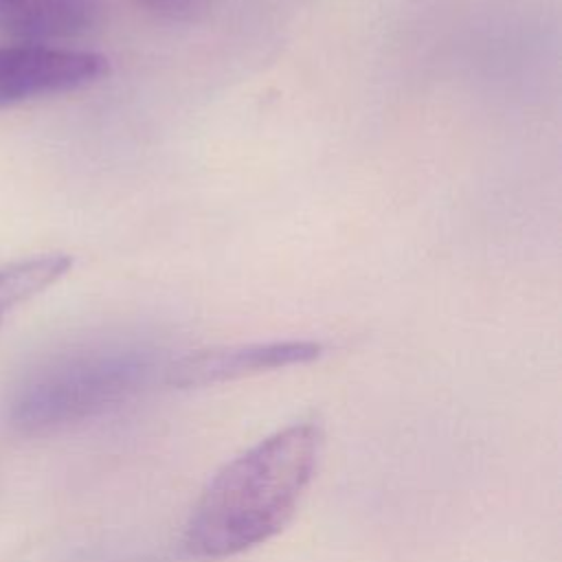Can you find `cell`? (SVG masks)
Listing matches in <instances>:
<instances>
[{"label": "cell", "mask_w": 562, "mask_h": 562, "mask_svg": "<svg viewBox=\"0 0 562 562\" xmlns=\"http://www.w3.org/2000/svg\"><path fill=\"white\" fill-rule=\"evenodd\" d=\"M321 430L296 422L224 463L202 490L184 525L182 549L195 560H224L274 538L310 487Z\"/></svg>", "instance_id": "1"}, {"label": "cell", "mask_w": 562, "mask_h": 562, "mask_svg": "<svg viewBox=\"0 0 562 562\" xmlns=\"http://www.w3.org/2000/svg\"><path fill=\"white\" fill-rule=\"evenodd\" d=\"M72 268V257L48 252L0 266V323L22 303L42 294Z\"/></svg>", "instance_id": "6"}, {"label": "cell", "mask_w": 562, "mask_h": 562, "mask_svg": "<svg viewBox=\"0 0 562 562\" xmlns=\"http://www.w3.org/2000/svg\"><path fill=\"white\" fill-rule=\"evenodd\" d=\"M323 353L316 340H272L235 347H213L191 351L178 360H169L165 382L178 389L206 386L244 375L307 364Z\"/></svg>", "instance_id": "4"}, {"label": "cell", "mask_w": 562, "mask_h": 562, "mask_svg": "<svg viewBox=\"0 0 562 562\" xmlns=\"http://www.w3.org/2000/svg\"><path fill=\"white\" fill-rule=\"evenodd\" d=\"M94 15V0H0V29L22 44L81 35Z\"/></svg>", "instance_id": "5"}, {"label": "cell", "mask_w": 562, "mask_h": 562, "mask_svg": "<svg viewBox=\"0 0 562 562\" xmlns=\"http://www.w3.org/2000/svg\"><path fill=\"white\" fill-rule=\"evenodd\" d=\"M108 75L101 53L46 44L0 46V108L86 88Z\"/></svg>", "instance_id": "3"}, {"label": "cell", "mask_w": 562, "mask_h": 562, "mask_svg": "<svg viewBox=\"0 0 562 562\" xmlns=\"http://www.w3.org/2000/svg\"><path fill=\"white\" fill-rule=\"evenodd\" d=\"M145 7L167 13V15H180L191 11L200 0H140Z\"/></svg>", "instance_id": "7"}, {"label": "cell", "mask_w": 562, "mask_h": 562, "mask_svg": "<svg viewBox=\"0 0 562 562\" xmlns=\"http://www.w3.org/2000/svg\"><path fill=\"white\" fill-rule=\"evenodd\" d=\"M169 362L145 342H101L59 353L29 371L4 404L7 426L42 437L103 417L140 395Z\"/></svg>", "instance_id": "2"}]
</instances>
